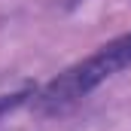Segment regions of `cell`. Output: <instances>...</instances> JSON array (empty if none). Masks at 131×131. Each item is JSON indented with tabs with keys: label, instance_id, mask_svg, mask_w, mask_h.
Returning a JSON list of instances; mask_svg holds the SVG:
<instances>
[{
	"label": "cell",
	"instance_id": "cell-1",
	"mask_svg": "<svg viewBox=\"0 0 131 131\" xmlns=\"http://www.w3.org/2000/svg\"><path fill=\"white\" fill-rule=\"evenodd\" d=\"M128 67H131V31L122 34V37L107 40L92 55H85L82 61L70 64L58 76H52L40 92H34L31 104L43 116L64 113L73 104H79L82 98H89L101 82L113 79L116 73H122Z\"/></svg>",
	"mask_w": 131,
	"mask_h": 131
},
{
	"label": "cell",
	"instance_id": "cell-2",
	"mask_svg": "<svg viewBox=\"0 0 131 131\" xmlns=\"http://www.w3.org/2000/svg\"><path fill=\"white\" fill-rule=\"evenodd\" d=\"M76 3H79V0H64V6H76Z\"/></svg>",
	"mask_w": 131,
	"mask_h": 131
}]
</instances>
